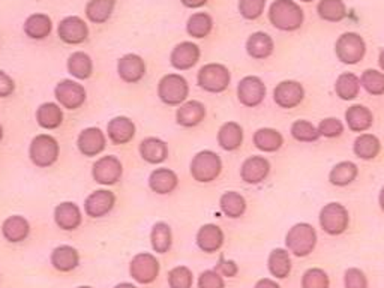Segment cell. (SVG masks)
<instances>
[{
    "label": "cell",
    "mask_w": 384,
    "mask_h": 288,
    "mask_svg": "<svg viewBox=\"0 0 384 288\" xmlns=\"http://www.w3.org/2000/svg\"><path fill=\"white\" fill-rule=\"evenodd\" d=\"M303 9L294 0H275L269 9V20L283 32H294L303 24Z\"/></svg>",
    "instance_id": "obj_1"
},
{
    "label": "cell",
    "mask_w": 384,
    "mask_h": 288,
    "mask_svg": "<svg viewBox=\"0 0 384 288\" xmlns=\"http://www.w3.org/2000/svg\"><path fill=\"white\" fill-rule=\"evenodd\" d=\"M335 53L339 61L345 65L359 63L366 53V44L359 34L347 32L338 38Z\"/></svg>",
    "instance_id": "obj_7"
},
{
    "label": "cell",
    "mask_w": 384,
    "mask_h": 288,
    "mask_svg": "<svg viewBox=\"0 0 384 288\" xmlns=\"http://www.w3.org/2000/svg\"><path fill=\"white\" fill-rule=\"evenodd\" d=\"M107 134L108 140L113 144H128L132 138L136 137V125L129 118L125 116H117L111 119L107 125Z\"/></svg>",
    "instance_id": "obj_22"
},
{
    "label": "cell",
    "mask_w": 384,
    "mask_h": 288,
    "mask_svg": "<svg viewBox=\"0 0 384 288\" xmlns=\"http://www.w3.org/2000/svg\"><path fill=\"white\" fill-rule=\"evenodd\" d=\"M151 243L156 254H167L173 245V235L170 225L166 222H156L151 232Z\"/></svg>",
    "instance_id": "obj_41"
},
{
    "label": "cell",
    "mask_w": 384,
    "mask_h": 288,
    "mask_svg": "<svg viewBox=\"0 0 384 288\" xmlns=\"http://www.w3.org/2000/svg\"><path fill=\"white\" fill-rule=\"evenodd\" d=\"M345 288H368V278L360 269H348L344 275Z\"/></svg>",
    "instance_id": "obj_50"
},
{
    "label": "cell",
    "mask_w": 384,
    "mask_h": 288,
    "mask_svg": "<svg viewBox=\"0 0 384 288\" xmlns=\"http://www.w3.org/2000/svg\"><path fill=\"white\" fill-rule=\"evenodd\" d=\"M381 150L380 140L373 134H362L353 144V152L363 161H371Z\"/></svg>",
    "instance_id": "obj_34"
},
{
    "label": "cell",
    "mask_w": 384,
    "mask_h": 288,
    "mask_svg": "<svg viewBox=\"0 0 384 288\" xmlns=\"http://www.w3.org/2000/svg\"><path fill=\"white\" fill-rule=\"evenodd\" d=\"M243 143V129L238 122H227L219 128L218 144L227 152L238 150Z\"/></svg>",
    "instance_id": "obj_26"
},
{
    "label": "cell",
    "mask_w": 384,
    "mask_h": 288,
    "mask_svg": "<svg viewBox=\"0 0 384 288\" xmlns=\"http://www.w3.org/2000/svg\"><path fill=\"white\" fill-rule=\"evenodd\" d=\"M59 152H61V148H59L57 140L49 134L36 135L31 143V148H29L31 161L39 168H49L56 164L59 160Z\"/></svg>",
    "instance_id": "obj_5"
},
{
    "label": "cell",
    "mask_w": 384,
    "mask_h": 288,
    "mask_svg": "<svg viewBox=\"0 0 384 288\" xmlns=\"http://www.w3.org/2000/svg\"><path fill=\"white\" fill-rule=\"evenodd\" d=\"M138 150H140V155H141L143 160L147 164H153V165L164 163L167 160V156H168L167 143L156 138V137L144 138L140 143Z\"/></svg>",
    "instance_id": "obj_25"
},
{
    "label": "cell",
    "mask_w": 384,
    "mask_h": 288,
    "mask_svg": "<svg viewBox=\"0 0 384 288\" xmlns=\"http://www.w3.org/2000/svg\"><path fill=\"white\" fill-rule=\"evenodd\" d=\"M181 2L186 6V8H191V9H197V8H201L204 6L206 4L209 2V0H181Z\"/></svg>",
    "instance_id": "obj_55"
},
{
    "label": "cell",
    "mask_w": 384,
    "mask_h": 288,
    "mask_svg": "<svg viewBox=\"0 0 384 288\" xmlns=\"http://www.w3.org/2000/svg\"><path fill=\"white\" fill-rule=\"evenodd\" d=\"M290 133L294 140H298L300 143H314L320 138L318 129L311 122L303 120V119L294 122L291 125Z\"/></svg>",
    "instance_id": "obj_44"
},
{
    "label": "cell",
    "mask_w": 384,
    "mask_h": 288,
    "mask_svg": "<svg viewBox=\"0 0 384 288\" xmlns=\"http://www.w3.org/2000/svg\"><path fill=\"white\" fill-rule=\"evenodd\" d=\"M116 0H91L86 6V17L95 24L106 23L113 14Z\"/></svg>",
    "instance_id": "obj_42"
},
{
    "label": "cell",
    "mask_w": 384,
    "mask_h": 288,
    "mask_svg": "<svg viewBox=\"0 0 384 288\" xmlns=\"http://www.w3.org/2000/svg\"><path fill=\"white\" fill-rule=\"evenodd\" d=\"M300 2H305V4H309V2H313V0H300Z\"/></svg>",
    "instance_id": "obj_60"
},
{
    "label": "cell",
    "mask_w": 384,
    "mask_h": 288,
    "mask_svg": "<svg viewBox=\"0 0 384 288\" xmlns=\"http://www.w3.org/2000/svg\"><path fill=\"white\" fill-rule=\"evenodd\" d=\"M254 288H281L279 284L273 279H269V278H263L260 279Z\"/></svg>",
    "instance_id": "obj_54"
},
{
    "label": "cell",
    "mask_w": 384,
    "mask_h": 288,
    "mask_svg": "<svg viewBox=\"0 0 384 288\" xmlns=\"http://www.w3.org/2000/svg\"><path fill=\"white\" fill-rule=\"evenodd\" d=\"M273 50H275V42L272 36H269L264 32H256L246 41V53L253 57V59H257V61L268 59L269 56H272Z\"/></svg>",
    "instance_id": "obj_28"
},
{
    "label": "cell",
    "mask_w": 384,
    "mask_h": 288,
    "mask_svg": "<svg viewBox=\"0 0 384 288\" xmlns=\"http://www.w3.org/2000/svg\"><path fill=\"white\" fill-rule=\"evenodd\" d=\"M159 262L156 257L149 252L137 254L129 264V275L138 284L147 285L156 281L159 275Z\"/></svg>",
    "instance_id": "obj_9"
},
{
    "label": "cell",
    "mask_w": 384,
    "mask_h": 288,
    "mask_svg": "<svg viewBox=\"0 0 384 288\" xmlns=\"http://www.w3.org/2000/svg\"><path fill=\"white\" fill-rule=\"evenodd\" d=\"M200 61V48L194 42H181L177 44L170 56L171 66L177 71H188L196 66Z\"/></svg>",
    "instance_id": "obj_17"
},
{
    "label": "cell",
    "mask_w": 384,
    "mask_h": 288,
    "mask_svg": "<svg viewBox=\"0 0 384 288\" xmlns=\"http://www.w3.org/2000/svg\"><path fill=\"white\" fill-rule=\"evenodd\" d=\"M378 203H380V207H381V210L384 212V186H383V188H381V191H380V197H378Z\"/></svg>",
    "instance_id": "obj_56"
},
{
    "label": "cell",
    "mask_w": 384,
    "mask_h": 288,
    "mask_svg": "<svg viewBox=\"0 0 384 288\" xmlns=\"http://www.w3.org/2000/svg\"><path fill=\"white\" fill-rule=\"evenodd\" d=\"M36 122L44 129H56L64 122V113L61 106L54 103H46L36 110Z\"/></svg>",
    "instance_id": "obj_33"
},
{
    "label": "cell",
    "mask_w": 384,
    "mask_h": 288,
    "mask_svg": "<svg viewBox=\"0 0 384 288\" xmlns=\"http://www.w3.org/2000/svg\"><path fill=\"white\" fill-rule=\"evenodd\" d=\"M189 95V84L179 74H167L158 84V96L166 106H182Z\"/></svg>",
    "instance_id": "obj_6"
},
{
    "label": "cell",
    "mask_w": 384,
    "mask_h": 288,
    "mask_svg": "<svg viewBox=\"0 0 384 288\" xmlns=\"http://www.w3.org/2000/svg\"><path fill=\"white\" fill-rule=\"evenodd\" d=\"M117 74L128 84L138 83L146 76V63L138 54H126L117 63Z\"/></svg>",
    "instance_id": "obj_20"
},
{
    "label": "cell",
    "mask_w": 384,
    "mask_h": 288,
    "mask_svg": "<svg viewBox=\"0 0 384 288\" xmlns=\"http://www.w3.org/2000/svg\"><path fill=\"white\" fill-rule=\"evenodd\" d=\"M320 225L324 233L330 236H339L345 233L350 224V215L345 206L341 203H329L320 212Z\"/></svg>",
    "instance_id": "obj_8"
},
{
    "label": "cell",
    "mask_w": 384,
    "mask_h": 288,
    "mask_svg": "<svg viewBox=\"0 0 384 288\" xmlns=\"http://www.w3.org/2000/svg\"><path fill=\"white\" fill-rule=\"evenodd\" d=\"M335 92L343 101H353L359 96L360 78L354 76L353 72H344L335 83Z\"/></svg>",
    "instance_id": "obj_38"
},
{
    "label": "cell",
    "mask_w": 384,
    "mask_h": 288,
    "mask_svg": "<svg viewBox=\"0 0 384 288\" xmlns=\"http://www.w3.org/2000/svg\"><path fill=\"white\" fill-rule=\"evenodd\" d=\"M168 285L170 288H192L194 275L192 270L186 266H177L168 272Z\"/></svg>",
    "instance_id": "obj_46"
},
{
    "label": "cell",
    "mask_w": 384,
    "mask_h": 288,
    "mask_svg": "<svg viewBox=\"0 0 384 288\" xmlns=\"http://www.w3.org/2000/svg\"><path fill=\"white\" fill-rule=\"evenodd\" d=\"M330 281L323 269H308L302 277V288H329Z\"/></svg>",
    "instance_id": "obj_47"
},
{
    "label": "cell",
    "mask_w": 384,
    "mask_h": 288,
    "mask_svg": "<svg viewBox=\"0 0 384 288\" xmlns=\"http://www.w3.org/2000/svg\"><path fill=\"white\" fill-rule=\"evenodd\" d=\"M318 133L320 137H326V138H336L339 135H343L344 133V125L343 122L336 119V118H328L320 122L318 125Z\"/></svg>",
    "instance_id": "obj_49"
},
{
    "label": "cell",
    "mask_w": 384,
    "mask_h": 288,
    "mask_svg": "<svg viewBox=\"0 0 384 288\" xmlns=\"http://www.w3.org/2000/svg\"><path fill=\"white\" fill-rule=\"evenodd\" d=\"M14 91H16V83L5 71H0V98L11 96Z\"/></svg>",
    "instance_id": "obj_53"
},
{
    "label": "cell",
    "mask_w": 384,
    "mask_h": 288,
    "mask_svg": "<svg viewBox=\"0 0 384 288\" xmlns=\"http://www.w3.org/2000/svg\"><path fill=\"white\" fill-rule=\"evenodd\" d=\"M212 29H213V20L209 14L206 12L194 14V16L189 17L186 23V32L189 34V36L197 39L209 36Z\"/></svg>",
    "instance_id": "obj_43"
},
{
    "label": "cell",
    "mask_w": 384,
    "mask_h": 288,
    "mask_svg": "<svg viewBox=\"0 0 384 288\" xmlns=\"http://www.w3.org/2000/svg\"><path fill=\"white\" fill-rule=\"evenodd\" d=\"M198 86L209 93H223L228 89L231 74L228 68L219 63H208L204 65L197 76Z\"/></svg>",
    "instance_id": "obj_4"
},
{
    "label": "cell",
    "mask_w": 384,
    "mask_h": 288,
    "mask_svg": "<svg viewBox=\"0 0 384 288\" xmlns=\"http://www.w3.org/2000/svg\"><path fill=\"white\" fill-rule=\"evenodd\" d=\"M57 34L66 44L77 46L87 39L89 27L80 17H66L59 24Z\"/></svg>",
    "instance_id": "obj_16"
},
{
    "label": "cell",
    "mask_w": 384,
    "mask_h": 288,
    "mask_svg": "<svg viewBox=\"0 0 384 288\" xmlns=\"http://www.w3.org/2000/svg\"><path fill=\"white\" fill-rule=\"evenodd\" d=\"M345 122L353 133H365L374 123L373 111L365 106H351L345 111Z\"/></svg>",
    "instance_id": "obj_29"
},
{
    "label": "cell",
    "mask_w": 384,
    "mask_h": 288,
    "mask_svg": "<svg viewBox=\"0 0 384 288\" xmlns=\"http://www.w3.org/2000/svg\"><path fill=\"white\" fill-rule=\"evenodd\" d=\"M51 19L46 14H34L24 23V34L32 39H44L51 34Z\"/></svg>",
    "instance_id": "obj_37"
},
{
    "label": "cell",
    "mask_w": 384,
    "mask_h": 288,
    "mask_svg": "<svg viewBox=\"0 0 384 288\" xmlns=\"http://www.w3.org/2000/svg\"><path fill=\"white\" fill-rule=\"evenodd\" d=\"M305 98V89L299 81L286 80L276 84L273 91V101L278 107L291 110L300 106V103Z\"/></svg>",
    "instance_id": "obj_12"
},
{
    "label": "cell",
    "mask_w": 384,
    "mask_h": 288,
    "mask_svg": "<svg viewBox=\"0 0 384 288\" xmlns=\"http://www.w3.org/2000/svg\"><path fill=\"white\" fill-rule=\"evenodd\" d=\"M51 264L56 270L66 273L77 269L80 264V254L69 245H61L51 252Z\"/></svg>",
    "instance_id": "obj_27"
},
{
    "label": "cell",
    "mask_w": 384,
    "mask_h": 288,
    "mask_svg": "<svg viewBox=\"0 0 384 288\" xmlns=\"http://www.w3.org/2000/svg\"><path fill=\"white\" fill-rule=\"evenodd\" d=\"M77 288H92V287H89V285H81V287H77Z\"/></svg>",
    "instance_id": "obj_61"
},
{
    "label": "cell",
    "mask_w": 384,
    "mask_h": 288,
    "mask_svg": "<svg viewBox=\"0 0 384 288\" xmlns=\"http://www.w3.org/2000/svg\"><path fill=\"white\" fill-rule=\"evenodd\" d=\"M283 144L284 137L276 129L261 128L254 134V146L264 153H273L283 148Z\"/></svg>",
    "instance_id": "obj_31"
},
{
    "label": "cell",
    "mask_w": 384,
    "mask_h": 288,
    "mask_svg": "<svg viewBox=\"0 0 384 288\" xmlns=\"http://www.w3.org/2000/svg\"><path fill=\"white\" fill-rule=\"evenodd\" d=\"M268 267L272 277L278 279H286L291 273V258L288 251L283 248L273 250L268 258Z\"/></svg>",
    "instance_id": "obj_35"
},
{
    "label": "cell",
    "mask_w": 384,
    "mask_h": 288,
    "mask_svg": "<svg viewBox=\"0 0 384 288\" xmlns=\"http://www.w3.org/2000/svg\"><path fill=\"white\" fill-rule=\"evenodd\" d=\"M286 245L296 257H308L315 250L317 232L311 224L299 222L293 225L286 236Z\"/></svg>",
    "instance_id": "obj_3"
},
{
    "label": "cell",
    "mask_w": 384,
    "mask_h": 288,
    "mask_svg": "<svg viewBox=\"0 0 384 288\" xmlns=\"http://www.w3.org/2000/svg\"><path fill=\"white\" fill-rule=\"evenodd\" d=\"M219 207L226 216L231 220H238L243 216L246 210V200L242 194L236 191H227L219 198Z\"/></svg>",
    "instance_id": "obj_32"
},
{
    "label": "cell",
    "mask_w": 384,
    "mask_h": 288,
    "mask_svg": "<svg viewBox=\"0 0 384 288\" xmlns=\"http://www.w3.org/2000/svg\"><path fill=\"white\" fill-rule=\"evenodd\" d=\"M114 288H137V287L129 284V282H122V284H117Z\"/></svg>",
    "instance_id": "obj_58"
},
{
    "label": "cell",
    "mask_w": 384,
    "mask_h": 288,
    "mask_svg": "<svg viewBox=\"0 0 384 288\" xmlns=\"http://www.w3.org/2000/svg\"><path fill=\"white\" fill-rule=\"evenodd\" d=\"M360 84L369 95H384V74L377 69H366L360 77Z\"/></svg>",
    "instance_id": "obj_45"
},
{
    "label": "cell",
    "mask_w": 384,
    "mask_h": 288,
    "mask_svg": "<svg viewBox=\"0 0 384 288\" xmlns=\"http://www.w3.org/2000/svg\"><path fill=\"white\" fill-rule=\"evenodd\" d=\"M198 288H226V282L216 270H206L198 278Z\"/></svg>",
    "instance_id": "obj_51"
},
{
    "label": "cell",
    "mask_w": 384,
    "mask_h": 288,
    "mask_svg": "<svg viewBox=\"0 0 384 288\" xmlns=\"http://www.w3.org/2000/svg\"><path fill=\"white\" fill-rule=\"evenodd\" d=\"M116 205V195L108 190H98L84 201V212L91 218H102L108 215Z\"/></svg>",
    "instance_id": "obj_15"
},
{
    "label": "cell",
    "mask_w": 384,
    "mask_h": 288,
    "mask_svg": "<svg viewBox=\"0 0 384 288\" xmlns=\"http://www.w3.org/2000/svg\"><path fill=\"white\" fill-rule=\"evenodd\" d=\"M378 65H380V68H381V71L384 72V50L380 53V56H378Z\"/></svg>",
    "instance_id": "obj_57"
},
{
    "label": "cell",
    "mask_w": 384,
    "mask_h": 288,
    "mask_svg": "<svg viewBox=\"0 0 384 288\" xmlns=\"http://www.w3.org/2000/svg\"><path fill=\"white\" fill-rule=\"evenodd\" d=\"M191 176L198 183H211L216 180L223 171V161L212 150L198 152L191 161Z\"/></svg>",
    "instance_id": "obj_2"
},
{
    "label": "cell",
    "mask_w": 384,
    "mask_h": 288,
    "mask_svg": "<svg viewBox=\"0 0 384 288\" xmlns=\"http://www.w3.org/2000/svg\"><path fill=\"white\" fill-rule=\"evenodd\" d=\"M317 12L324 21L339 23L347 17V6L343 0H320Z\"/></svg>",
    "instance_id": "obj_40"
},
{
    "label": "cell",
    "mask_w": 384,
    "mask_h": 288,
    "mask_svg": "<svg viewBox=\"0 0 384 288\" xmlns=\"http://www.w3.org/2000/svg\"><path fill=\"white\" fill-rule=\"evenodd\" d=\"M77 146L80 153L87 158L98 156L107 146V137L99 128H86L77 138Z\"/></svg>",
    "instance_id": "obj_14"
},
{
    "label": "cell",
    "mask_w": 384,
    "mask_h": 288,
    "mask_svg": "<svg viewBox=\"0 0 384 288\" xmlns=\"http://www.w3.org/2000/svg\"><path fill=\"white\" fill-rule=\"evenodd\" d=\"M29 233H31V225L20 215L9 216L2 224V235L11 243H20L26 240Z\"/></svg>",
    "instance_id": "obj_30"
},
{
    "label": "cell",
    "mask_w": 384,
    "mask_h": 288,
    "mask_svg": "<svg viewBox=\"0 0 384 288\" xmlns=\"http://www.w3.org/2000/svg\"><path fill=\"white\" fill-rule=\"evenodd\" d=\"M206 119V107L200 101H186L176 111V122L183 128H194Z\"/></svg>",
    "instance_id": "obj_23"
},
{
    "label": "cell",
    "mask_w": 384,
    "mask_h": 288,
    "mask_svg": "<svg viewBox=\"0 0 384 288\" xmlns=\"http://www.w3.org/2000/svg\"><path fill=\"white\" fill-rule=\"evenodd\" d=\"M2 138H4V128L0 125V141H2Z\"/></svg>",
    "instance_id": "obj_59"
},
{
    "label": "cell",
    "mask_w": 384,
    "mask_h": 288,
    "mask_svg": "<svg viewBox=\"0 0 384 288\" xmlns=\"http://www.w3.org/2000/svg\"><path fill=\"white\" fill-rule=\"evenodd\" d=\"M359 175L358 165L351 161H343L336 164L330 173H329V180L335 186H348L356 180Z\"/></svg>",
    "instance_id": "obj_39"
},
{
    "label": "cell",
    "mask_w": 384,
    "mask_h": 288,
    "mask_svg": "<svg viewBox=\"0 0 384 288\" xmlns=\"http://www.w3.org/2000/svg\"><path fill=\"white\" fill-rule=\"evenodd\" d=\"M224 245V232L221 227L215 224H206L203 225L197 233V247L206 252L213 254L221 250Z\"/></svg>",
    "instance_id": "obj_21"
},
{
    "label": "cell",
    "mask_w": 384,
    "mask_h": 288,
    "mask_svg": "<svg viewBox=\"0 0 384 288\" xmlns=\"http://www.w3.org/2000/svg\"><path fill=\"white\" fill-rule=\"evenodd\" d=\"M266 8V0H239V12L245 20H257Z\"/></svg>",
    "instance_id": "obj_48"
},
{
    "label": "cell",
    "mask_w": 384,
    "mask_h": 288,
    "mask_svg": "<svg viewBox=\"0 0 384 288\" xmlns=\"http://www.w3.org/2000/svg\"><path fill=\"white\" fill-rule=\"evenodd\" d=\"M216 272L221 273V275H224V277L234 278L239 273V267L233 260H227L224 255H221L219 262L216 264Z\"/></svg>",
    "instance_id": "obj_52"
},
{
    "label": "cell",
    "mask_w": 384,
    "mask_h": 288,
    "mask_svg": "<svg viewBox=\"0 0 384 288\" xmlns=\"http://www.w3.org/2000/svg\"><path fill=\"white\" fill-rule=\"evenodd\" d=\"M177 185H179V178L170 168H156L149 176V186L155 194L167 195L171 194Z\"/></svg>",
    "instance_id": "obj_24"
},
{
    "label": "cell",
    "mask_w": 384,
    "mask_h": 288,
    "mask_svg": "<svg viewBox=\"0 0 384 288\" xmlns=\"http://www.w3.org/2000/svg\"><path fill=\"white\" fill-rule=\"evenodd\" d=\"M68 72L79 80H87L94 74V62L91 59V56L77 51L72 53L68 59Z\"/></svg>",
    "instance_id": "obj_36"
},
{
    "label": "cell",
    "mask_w": 384,
    "mask_h": 288,
    "mask_svg": "<svg viewBox=\"0 0 384 288\" xmlns=\"http://www.w3.org/2000/svg\"><path fill=\"white\" fill-rule=\"evenodd\" d=\"M54 222L59 228L65 230V232H74V230H77L81 225L83 213L76 203L65 201V203L56 206Z\"/></svg>",
    "instance_id": "obj_19"
},
{
    "label": "cell",
    "mask_w": 384,
    "mask_h": 288,
    "mask_svg": "<svg viewBox=\"0 0 384 288\" xmlns=\"http://www.w3.org/2000/svg\"><path fill=\"white\" fill-rule=\"evenodd\" d=\"M266 98V86L261 78L256 76H248L238 84L239 103L248 108L258 107Z\"/></svg>",
    "instance_id": "obj_13"
},
{
    "label": "cell",
    "mask_w": 384,
    "mask_h": 288,
    "mask_svg": "<svg viewBox=\"0 0 384 288\" xmlns=\"http://www.w3.org/2000/svg\"><path fill=\"white\" fill-rule=\"evenodd\" d=\"M271 173V164L266 160L264 156H249L248 160L242 164L241 168V178L245 183L248 185H258L266 178L269 176Z\"/></svg>",
    "instance_id": "obj_18"
},
{
    "label": "cell",
    "mask_w": 384,
    "mask_h": 288,
    "mask_svg": "<svg viewBox=\"0 0 384 288\" xmlns=\"http://www.w3.org/2000/svg\"><path fill=\"white\" fill-rule=\"evenodd\" d=\"M54 96L57 99V103L61 104L66 110H77L80 108L84 103L87 93L81 84L72 80H64L56 86L54 89Z\"/></svg>",
    "instance_id": "obj_11"
},
{
    "label": "cell",
    "mask_w": 384,
    "mask_h": 288,
    "mask_svg": "<svg viewBox=\"0 0 384 288\" xmlns=\"http://www.w3.org/2000/svg\"><path fill=\"white\" fill-rule=\"evenodd\" d=\"M123 175V165L117 156L108 155L102 156L94 164L92 176L94 180L99 185H114L122 179Z\"/></svg>",
    "instance_id": "obj_10"
}]
</instances>
